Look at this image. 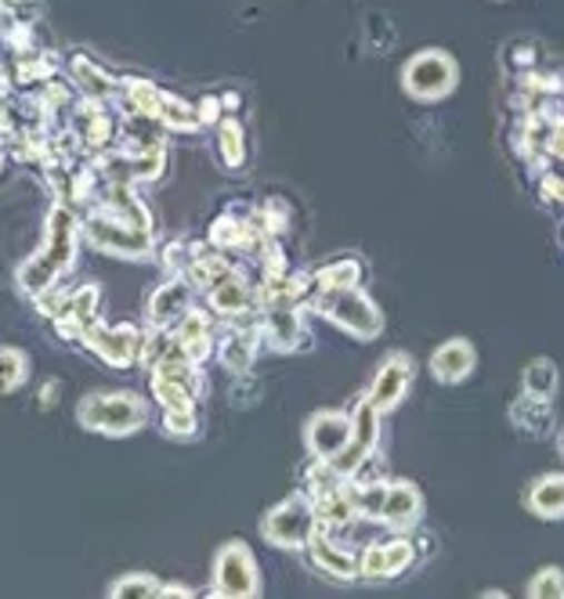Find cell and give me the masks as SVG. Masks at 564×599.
<instances>
[{"mask_svg": "<svg viewBox=\"0 0 564 599\" xmlns=\"http://www.w3.org/2000/svg\"><path fill=\"white\" fill-rule=\"evenodd\" d=\"M77 217L69 207H58L48 213V231H43V246L19 268V289L26 297H40L62 279L72 268V257H77Z\"/></svg>", "mask_w": 564, "mask_h": 599, "instance_id": "obj_1", "label": "cell"}, {"mask_svg": "<svg viewBox=\"0 0 564 599\" xmlns=\"http://www.w3.org/2000/svg\"><path fill=\"white\" fill-rule=\"evenodd\" d=\"M315 531H318V517L308 495H289L286 502L268 509L265 520H260L265 542L279 549H308Z\"/></svg>", "mask_w": 564, "mask_h": 599, "instance_id": "obj_5", "label": "cell"}, {"mask_svg": "<svg viewBox=\"0 0 564 599\" xmlns=\"http://www.w3.org/2000/svg\"><path fill=\"white\" fill-rule=\"evenodd\" d=\"M456 83H459L456 58L438 48L413 54L402 69V87L419 101H438L445 94H453Z\"/></svg>", "mask_w": 564, "mask_h": 599, "instance_id": "obj_6", "label": "cell"}, {"mask_svg": "<svg viewBox=\"0 0 564 599\" xmlns=\"http://www.w3.org/2000/svg\"><path fill=\"white\" fill-rule=\"evenodd\" d=\"M477 365V350L471 340H445L431 355V376L438 383H463Z\"/></svg>", "mask_w": 564, "mask_h": 599, "instance_id": "obj_19", "label": "cell"}, {"mask_svg": "<svg viewBox=\"0 0 564 599\" xmlns=\"http://www.w3.org/2000/svg\"><path fill=\"white\" fill-rule=\"evenodd\" d=\"M159 596H192V589H185V586H164V589H159Z\"/></svg>", "mask_w": 564, "mask_h": 599, "instance_id": "obj_41", "label": "cell"}, {"mask_svg": "<svg viewBox=\"0 0 564 599\" xmlns=\"http://www.w3.org/2000/svg\"><path fill=\"white\" fill-rule=\"evenodd\" d=\"M260 398V383L254 376H236V387H231V405H239V408H246V405H254Z\"/></svg>", "mask_w": 564, "mask_h": 599, "instance_id": "obj_37", "label": "cell"}, {"mask_svg": "<svg viewBox=\"0 0 564 599\" xmlns=\"http://www.w3.org/2000/svg\"><path fill=\"white\" fill-rule=\"evenodd\" d=\"M159 127H170V130H196L199 127V112L188 106V101L174 98L164 91V98H159Z\"/></svg>", "mask_w": 564, "mask_h": 599, "instance_id": "obj_31", "label": "cell"}, {"mask_svg": "<svg viewBox=\"0 0 564 599\" xmlns=\"http://www.w3.org/2000/svg\"><path fill=\"white\" fill-rule=\"evenodd\" d=\"M77 138H80V144H87V149H109V144L116 141V127L106 116V109L98 106V98L83 101V106H80Z\"/></svg>", "mask_w": 564, "mask_h": 599, "instance_id": "obj_23", "label": "cell"}, {"mask_svg": "<svg viewBox=\"0 0 564 599\" xmlns=\"http://www.w3.org/2000/svg\"><path fill=\"white\" fill-rule=\"evenodd\" d=\"M210 596H225V599H246V596H260V571L254 552L243 542H228L221 546L214 560V586Z\"/></svg>", "mask_w": 564, "mask_h": 599, "instance_id": "obj_7", "label": "cell"}, {"mask_svg": "<svg viewBox=\"0 0 564 599\" xmlns=\"http://www.w3.org/2000/svg\"><path fill=\"white\" fill-rule=\"evenodd\" d=\"M376 441H380V412H376L369 401H362V405L355 408V416H352V441H347V448H344L329 466H333V470H337L344 480L355 477L362 466L373 459Z\"/></svg>", "mask_w": 564, "mask_h": 599, "instance_id": "obj_9", "label": "cell"}, {"mask_svg": "<svg viewBox=\"0 0 564 599\" xmlns=\"http://www.w3.org/2000/svg\"><path fill=\"white\" fill-rule=\"evenodd\" d=\"M83 231H87V239H91L101 253L145 260V257H152V250H156V246H152V231L138 228L135 221H127V217L112 213L106 207H98L91 217H87Z\"/></svg>", "mask_w": 564, "mask_h": 599, "instance_id": "obj_4", "label": "cell"}, {"mask_svg": "<svg viewBox=\"0 0 564 599\" xmlns=\"http://www.w3.org/2000/svg\"><path fill=\"white\" fill-rule=\"evenodd\" d=\"M409 387H413V361L405 355H390L380 369H376L366 401L384 416V412H390V408H398L405 401Z\"/></svg>", "mask_w": 564, "mask_h": 599, "instance_id": "obj_11", "label": "cell"}, {"mask_svg": "<svg viewBox=\"0 0 564 599\" xmlns=\"http://www.w3.org/2000/svg\"><path fill=\"white\" fill-rule=\"evenodd\" d=\"M511 422L528 437H546L550 430H554V408H550V398H540V393H521V398L514 401L511 408Z\"/></svg>", "mask_w": 564, "mask_h": 599, "instance_id": "obj_22", "label": "cell"}, {"mask_svg": "<svg viewBox=\"0 0 564 599\" xmlns=\"http://www.w3.org/2000/svg\"><path fill=\"white\" fill-rule=\"evenodd\" d=\"M77 419L83 430L106 433V437H130L149 422V405L130 390L109 393H87L77 408Z\"/></svg>", "mask_w": 564, "mask_h": 599, "instance_id": "obj_2", "label": "cell"}, {"mask_svg": "<svg viewBox=\"0 0 564 599\" xmlns=\"http://www.w3.org/2000/svg\"><path fill=\"white\" fill-rule=\"evenodd\" d=\"M557 448H561V456H564V427L557 430Z\"/></svg>", "mask_w": 564, "mask_h": 599, "instance_id": "obj_42", "label": "cell"}, {"mask_svg": "<svg viewBox=\"0 0 564 599\" xmlns=\"http://www.w3.org/2000/svg\"><path fill=\"white\" fill-rule=\"evenodd\" d=\"M260 321V343L279 350V355H289V350H300L308 343V329L297 315V307H265Z\"/></svg>", "mask_w": 564, "mask_h": 599, "instance_id": "obj_14", "label": "cell"}, {"mask_svg": "<svg viewBox=\"0 0 564 599\" xmlns=\"http://www.w3.org/2000/svg\"><path fill=\"white\" fill-rule=\"evenodd\" d=\"M174 336H178V343L185 347V355L192 358L196 365H202L210 355H217L214 318L207 311H192V307H188L185 318L178 321V329H174Z\"/></svg>", "mask_w": 564, "mask_h": 599, "instance_id": "obj_20", "label": "cell"}, {"mask_svg": "<svg viewBox=\"0 0 564 599\" xmlns=\"http://www.w3.org/2000/svg\"><path fill=\"white\" fill-rule=\"evenodd\" d=\"M199 123H217V116H221V106H217V98H207L199 101Z\"/></svg>", "mask_w": 564, "mask_h": 599, "instance_id": "obj_39", "label": "cell"}, {"mask_svg": "<svg viewBox=\"0 0 564 599\" xmlns=\"http://www.w3.org/2000/svg\"><path fill=\"white\" fill-rule=\"evenodd\" d=\"M525 390L528 393H540V398H554L557 393V365L550 358H535L525 365Z\"/></svg>", "mask_w": 564, "mask_h": 599, "instance_id": "obj_32", "label": "cell"}, {"mask_svg": "<svg viewBox=\"0 0 564 599\" xmlns=\"http://www.w3.org/2000/svg\"><path fill=\"white\" fill-rule=\"evenodd\" d=\"M528 509L535 517H543V520H554L564 513V477L554 473V477H543L540 485L532 488L528 495Z\"/></svg>", "mask_w": 564, "mask_h": 599, "instance_id": "obj_28", "label": "cell"}, {"mask_svg": "<svg viewBox=\"0 0 564 599\" xmlns=\"http://www.w3.org/2000/svg\"><path fill=\"white\" fill-rule=\"evenodd\" d=\"M217 149H221L225 167L239 170V167L246 163V130H243L239 120L225 116V120L217 123Z\"/></svg>", "mask_w": 564, "mask_h": 599, "instance_id": "obj_29", "label": "cell"}, {"mask_svg": "<svg viewBox=\"0 0 564 599\" xmlns=\"http://www.w3.org/2000/svg\"><path fill=\"white\" fill-rule=\"evenodd\" d=\"M192 282L185 274H174L167 286L152 289L149 303H145V315H149L152 329H174L185 318V311L192 307Z\"/></svg>", "mask_w": 564, "mask_h": 599, "instance_id": "obj_15", "label": "cell"}, {"mask_svg": "<svg viewBox=\"0 0 564 599\" xmlns=\"http://www.w3.org/2000/svg\"><path fill=\"white\" fill-rule=\"evenodd\" d=\"M352 441V416L344 412H315L304 427V445L315 459L333 462Z\"/></svg>", "mask_w": 564, "mask_h": 599, "instance_id": "obj_12", "label": "cell"}, {"mask_svg": "<svg viewBox=\"0 0 564 599\" xmlns=\"http://www.w3.org/2000/svg\"><path fill=\"white\" fill-rule=\"evenodd\" d=\"M228 271H236L231 268V260L217 250V253H207V250H196L192 260H188V271H185V279L192 282L196 289H210L214 282H221Z\"/></svg>", "mask_w": 564, "mask_h": 599, "instance_id": "obj_27", "label": "cell"}, {"mask_svg": "<svg viewBox=\"0 0 564 599\" xmlns=\"http://www.w3.org/2000/svg\"><path fill=\"white\" fill-rule=\"evenodd\" d=\"M51 321L62 340H83V332L98 321V286L72 289L69 297L58 300Z\"/></svg>", "mask_w": 564, "mask_h": 599, "instance_id": "obj_13", "label": "cell"}, {"mask_svg": "<svg viewBox=\"0 0 564 599\" xmlns=\"http://www.w3.org/2000/svg\"><path fill=\"white\" fill-rule=\"evenodd\" d=\"M159 589H164V586H159L152 575H123V578L109 589V596H112V599H127V596L152 599V596H159Z\"/></svg>", "mask_w": 564, "mask_h": 599, "instance_id": "obj_34", "label": "cell"}, {"mask_svg": "<svg viewBox=\"0 0 564 599\" xmlns=\"http://www.w3.org/2000/svg\"><path fill=\"white\" fill-rule=\"evenodd\" d=\"M207 300L214 307V315L225 318V321H239V318L250 315L254 307H260L257 289L246 282L239 271H228L221 282H214L207 289Z\"/></svg>", "mask_w": 564, "mask_h": 599, "instance_id": "obj_16", "label": "cell"}, {"mask_svg": "<svg viewBox=\"0 0 564 599\" xmlns=\"http://www.w3.org/2000/svg\"><path fill=\"white\" fill-rule=\"evenodd\" d=\"M58 390H62V387H58V383H48V387H43V390H40V405H43V408H55V398H58Z\"/></svg>", "mask_w": 564, "mask_h": 599, "instance_id": "obj_40", "label": "cell"}, {"mask_svg": "<svg viewBox=\"0 0 564 599\" xmlns=\"http://www.w3.org/2000/svg\"><path fill=\"white\" fill-rule=\"evenodd\" d=\"M311 506H315L318 528H323V531H337V528H347V523L358 520V513H355L352 499H347L344 485L337 491H329V495H318V499H311Z\"/></svg>", "mask_w": 564, "mask_h": 599, "instance_id": "obj_25", "label": "cell"}, {"mask_svg": "<svg viewBox=\"0 0 564 599\" xmlns=\"http://www.w3.org/2000/svg\"><path fill=\"white\" fill-rule=\"evenodd\" d=\"M72 72H77V83L91 98H109V94H116V83H120V80L106 77V69L95 66L91 58H72Z\"/></svg>", "mask_w": 564, "mask_h": 599, "instance_id": "obj_30", "label": "cell"}, {"mask_svg": "<svg viewBox=\"0 0 564 599\" xmlns=\"http://www.w3.org/2000/svg\"><path fill=\"white\" fill-rule=\"evenodd\" d=\"M308 557L311 563L318 567L323 575L329 578H337V581H352L358 578V560H362V552H352V549H344L337 542H329V535L318 528L311 535V542H308Z\"/></svg>", "mask_w": 564, "mask_h": 599, "instance_id": "obj_18", "label": "cell"}, {"mask_svg": "<svg viewBox=\"0 0 564 599\" xmlns=\"http://www.w3.org/2000/svg\"><path fill=\"white\" fill-rule=\"evenodd\" d=\"M424 517V499L419 491L409 485V480H390L387 495H384V506H380V520L376 523H387L390 531H409Z\"/></svg>", "mask_w": 564, "mask_h": 599, "instance_id": "obj_17", "label": "cell"}, {"mask_svg": "<svg viewBox=\"0 0 564 599\" xmlns=\"http://www.w3.org/2000/svg\"><path fill=\"white\" fill-rule=\"evenodd\" d=\"M532 599H564V571L561 567H543L540 575L528 581Z\"/></svg>", "mask_w": 564, "mask_h": 599, "instance_id": "obj_35", "label": "cell"}, {"mask_svg": "<svg viewBox=\"0 0 564 599\" xmlns=\"http://www.w3.org/2000/svg\"><path fill=\"white\" fill-rule=\"evenodd\" d=\"M416 560V546L413 538L395 535V538H384V542H373L358 560V578L362 581H387V578H398L413 567Z\"/></svg>", "mask_w": 564, "mask_h": 599, "instance_id": "obj_10", "label": "cell"}, {"mask_svg": "<svg viewBox=\"0 0 564 599\" xmlns=\"http://www.w3.org/2000/svg\"><path fill=\"white\" fill-rule=\"evenodd\" d=\"M26 376H29V358L22 350H14V347L0 350V393L19 390L26 383Z\"/></svg>", "mask_w": 564, "mask_h": 599, "instance_id": "obj_33", "label": "cell"}, {"mask_svg": "<svg viewBox=\"0 0 564 599\" xmlns=\"http://www.w3.org/2000/svg\"><path fill=\"white\" fill-rule=\"evenodd\" d=\"M543 196L554 202H564V159H554V163L543 170Z\"/></svg>", "mask_w": 564, "mask_h": 599, "instance_id": "obj_36", "label": "cell"}, {"mask_svg": "<svg viewBox=\"0 0 564 599\" xmlns=\"http://www.w3.org/2000/svg\"><path fill=\"white\" fill-rule=\"evenodd\" d=\"M257 347H260V321H254V326H236L217 343V358H221V365L231 376H243L250 372Z\"/></svg>", "mask_w": 564, "mask_h": 599, "instance_id": "obj_21", "label": "cell"}, {"mask_svg": "<svg viewBox=\"0 0 564 599\" xmlns=\"http://www.w3.org/2000/svg\"><path fill=\"white\" fill-rule=\"evenodd\" d=\"M116 94H120L130 120H135V116H141V120H156L159 116V98H164V91L152 87L149 80H120L116 83Z\"/></svg>", "mask_w": 564, "mask_h": 599, "instance_id": "obj_24", "label": "cell"}, {"mask_svg": "<svg viewBox=\"0 0 564 599\" xmlns=\"http://www.w3.org/2000/svg\"><path fill=\"white\" fill-rule=\"evenodd\" d=\"M362 282V264L352 257H344V260H333V264L326 268H318L311 274V286H315V293H337V289H355Z\"/></svg>", "mask_w": 564, "mask_h": 599, "instance_id": "obj_26", "label": "cell"}, {"mask_svg": "<svg viewBox=\"0 0 564 599\" xmlns=\"http://www.w3.org/2000/svg\"><path fill=\"white\" fill-rule=\"evenodd\" d=\"M141 329L138 326H106V321H95L91 329L83 332V347L91 350L95 358H101L112 369H130L141 358Z\"/></svg>", "mask_w": 564, "mask_h": 599, "instance_id": "obj_8", "label": "cell"}, {"mask_svg": "<svg viewBox=\"0 0 564 599\" xmlns=\"http://www.w3.org/2000/svg\"><path fill=\"white\" fill-rule=\"evenodd\" d=\"M315 311L329 318L333 326L358 336V340H376L384 332V315L362 289H337V293H315Z\"/></svg>", "mask_w": 564, "mask_h": 599, "instance_id": "obj_3", "label": "cell"}, {"mask_svg": "<svg viewBox=\"0 0 564 599\" xmlns=\"http://www.w3.org/2000/svg\"><path fill=\"white\" fill-rule=\"evenodd\" d=\"M546 152L554 159H564V123L554 120L550 123V134H546Z\"/></svg>", "mask_w": 564, "mask_h": 599, "instance_id": "obj_38", "label": "cell"}]
</instances>
